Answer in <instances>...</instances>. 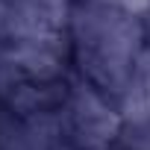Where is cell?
Wrapping results in <instances>:
<instances>
[{
	"mask_svg": "<svg viewBox=\"0 0 150 150\" xmlns=\"http://www.w3.org/2000/svg\"><path fill=\"white\" fill-rule=\"evenodd\" d=\"M9 3H15V0H9Z\"/></svg>",
	"mask_w": 150,
	"mask_h": 150,
	"instance_id": "30bf717a",
	"label": "cell"
},
{
	"mask_svg": "<svg viewBox=\"0 0 150 150\" xmlns=\"http://www.w3.org/2000/svg\"><path fill=\"white\" fill-rule=\"evenodd\" d=\"M6 12H9V0H0V35H3V24H6Z\"/></svg>",
	"mask_w": 150,
	"mask_h": 150,
	"instance_id": "9c48e42d",
	"label": "cell"
},
{
	"mask_svg": "<svg viewBox=\"0 0 150 150\" xmlns=\"http://www.w3.org/2000/svg\"><path fill=\"white\" fill-rule=\"evenodd\" d=\"M106 3H112V6H118V9L135 15V18H141V15L150 12V0H106Z\"/></svg>",
	"mask_w": 150,
	"mask_h": 150,
	"instance_id": "ba28073f",
	"label": "cell"
},
{
	"mask_svg": "<svg viewBox=\"0 0 150 150\" xmlns=\"http://www.w3.org/2000/svg\"><path fill=\"white\" fill-rule=\"evenodd\" d=\"M118 144L124 150H150V121L124 124L121 132H118Z\"/></svg>",
	"mask_w": 150,
	"mask_h": 150,
	"instance_id": "52a82bcc",
	"label": "cell"
},
{
	"mask_svg": "<svg viewBox=\"0 0 150 150\" xmlns=\"http://www.w3.org/2000/svg\"><path fill=\"white\" fill-rule=\"evenodd\" d=\"M68 30L80 74L103 94L121 97L135 56L144 50L141 21L106 0H74Z\"/></svg>",
	"mask_w": 150,
	"mask_h": 150,
	"instance_id": "6da1fadb",
	"label": "cell"
},
{
	"mask_svg": "<svg viewBox=\"0 0 150 150\" xmlns=\"http://www.w3.org/2000/svg\"><path fill=\"white\" fill-rule=\"evenodd\" d=\"M65 88H59L56 83H33V80H21L9 94H6V106L15 118H30L38 112H53L56 106L65 103Z\"/></svg>",
	"mask_w": 150,
	"mask_h": 150,
	"instance_id": "8992f818",
	"label": "cell"
},
{
	"mask_svg": "<svg viewBox=\"0 0 150 150\" xmlns=\"http://www.w3.org/2000/svg\"><path fill=\"white\" fill-rule=\"evenodd\" d=\"M74 0H15L9 3L3 38L6 41H30L53 33H65L71 21Z\"/></svg>",
	"mask_w": 150,
	"mask_h": 150,
	"instance_id": "3957f363",
	"label": "cell"
},
{
	"mask_svg": "<svg viewBox=\"0 0 150 150\" xmlns=\"http://www.w3.org/2000/svg\"><path fill=\"white\" fill-rule=\"evenodd\" d=\"M59 115L65 141L74 150H106L112 141H118V132L124 127L121 112L112 109L106 94L91 83L71 86L65 103L59 106Z\"/></svg>",
	"mask_w": 150,
	"mask_h": 150,
	"instance_id": "7a4b0ae2",
	"label": "cell"
},
{
	"mask_svg": "<svg viewBox=\"0 0 150 150\" xmlns=\"http://www.w3.org/2000/svg\"><path fill=\"white\" fill-rule=\"evenodd\" d=\"M65 56H68L65 33L6 44V59L21 71L24 80L33 83H56L65 71Z\"/></svg>",
	"mask_w": 150,
	"mask_h": 150,
	"instance_id": "277c9868",
	"label": "cell"
},
{
	"mask_svg": "<svg viewBox=\"0 0 150 150\" xmlns=\"http://www.w3.org/2000/svg\"><path fill=\"white\" fill-rule=\"evenodd\" d=\"M118 112L124 124H144L150 121V47L135 56L129 83L118 97Z\"/></svg>",
	"mask_w": 150,
	"mask_h": 150,
	"instance_id": "5b68a950",
	"label": "cell"
}]
</instances>
